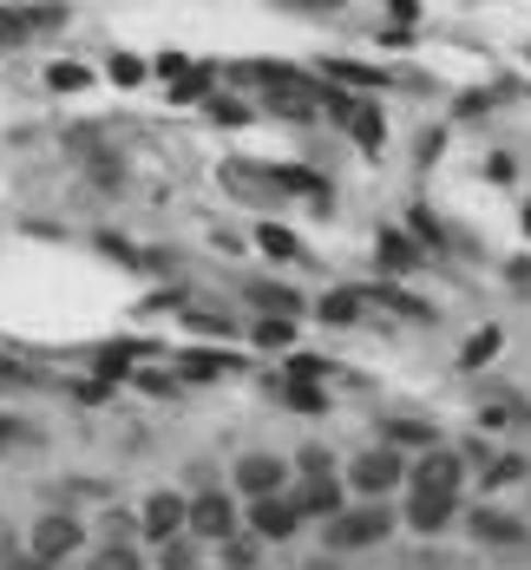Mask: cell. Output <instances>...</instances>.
Here are the masks:
<instances>
[{
    "mask_svg": "<svg viewBox=\"0 0 531 570\" xmlns=\"http://www.w3.org/2000/svg\"><path fill=\"white\" fill-rule=\"evenodd\" d=\"M20 33H26L20 13H0V46H20Z\"/></svg>",
    "mask_w": 531,
    "mask_h": 570,
    "instance_id": "obj_24",
    "label": "cell"
},
{
    "mask_svg": "<svg viewBox=\"0 0 531 570\" xmlns=\"http://www.w3.org/2000/svg\"><path fill=\"white\" fill-rule=\"evenodd\" d=\"M112 79H118V85H138V79H145V66H138V59H112Z\"/></svg>",
    "mask_w": 531,
    "mask_h": 570,
    "instance_id": "obj_22",
    "label": "cell"
},
{
    "mask_svg": "<svg viewBox=\"0 0 531 570\" xmlns=\"http://www.w3.org/2000/svg\"><path fill=\"white\" fill-rule=\"evenodd\" d=\"M381 263H388V269H414V263H420V249H407L401 236H381Z\"/></svg>",
    "mask_w": 531,
    "mask_h": 570,
    "instance_id": "obj_13",
    "label": "cell"
},
{
    "mask_svg": "<svg viewBox=\"0 0 531 570\" xmlns=\"http://www.w3.org/2000/svg\"><path fill=\"white\" fill-rule=\"evenodd\" d=\"M466 525H473L480 545H499V551H506V545H526V519H512V512H499V505H480Z\"/></svg>",
    "mask_w": 531,
    "mask_h": 570,
    "instance_id": "obj_10",
    "label": "cell"
},
{
    "mask_svg": "<svg viewBox=\"0 0 531 570\" xmlns=\"http://www.w3.org/2000/svg\"><path fill=\"white\" fill-rule=\"evenodd\" d=\"M256 243H263V256H276V263H289V256H296V236H289V230H276V223H263V230H256Z\"/></svg>",
    "mask_w": 531,
    "mask_h": 570,
    "instance_id": "obj_12",
    "label": "cell"
},
{
    "mask_svg": "<svg viewBox=\"0 0 531 570\" xmlns=\"http://www.w3.org/2000/svg\"><path fill=\"white\" fill-rule=\"evenodd\" d=\"M184 525H191L197 538H217V545H223V538L236 532V505H230L223 492H204V499L184 505Z\"/></svg>",
    "mask_w": 531,
    "mask_h": 570,
    "instance_id": "obj_5",
    "label": "cell"
},
{
    "mask_svg": "<svg viewBox=\"0 0 531 570\" xmlns=\"http://www.w3.org/2000/svg\"><path fill=\"white\" fill-rule=\"evenodd\" d=\"M184 505H191V499H177V492H151L145 512H138V532L158 538V545H171V538L184 532Z\"/></svg>",
    "mask_w": 531,
    "mask_h": 570,
    "instance_id": "obj_6",
    "label": "cell"
},
{
    "mask_svg": "<svg viewBox=\"0 0 531 570\" xmlns=\"http://www.w3.org/2000/svg\"><path fill=\"white\" fill-rule=\"evenodd\" d=\"M13 570H53V565H39V558H26V565H13Z\"/></svg>",
    "mask_w": 531,
    "mask_h": 570,
    "instance_id": "obj_27",
    "label": "cell"
},
{
    "mask_svg": "<svg viewBox=\"0 0 531 570\" xmlns=\"http://www.w3.org/2000/svg\"><path fill=\"white\" fill-rule=\"evenodd\" d=\"M493 486H512V479H526V460L519 453H506V460H493V473H486Z\"/></svg>",
    "mask_w": 531,
    "mask_h": 570,
    "instance_id": "obj_17",
    "label": "cell"
},
{
    "mask_svg": "<svg viewBox=\"0 0 531 570\" xmlns=\"http://www.w3.org/2000/svg\"><path fill=\"white\" fill-rule=\"evenodd\" d=\"M401 473H407V466H401V453L374 446V453H361V460L348 466V486H355V492H361V499L374 505L381 492H394V486H401Z\"/></svg>",
    "mask_w": 531,
    "mask_h": 570,
    "instance_id": "obj_4",
    "label": "cell"
},
{
    "mask_svg": "<svg viewBox=\"0 0 531 570\" xmlns=\"http://www.w3.org/2000/svg\"><path fill=\"white\" fill-rule=\"evenodd\" d=\"M388 433H394V440H407V446H427V440H434L427 427H388Z\"/></svg>",
    "mask_w": 531,
    "mask_h": 570,
    "instance_id": "obj_25",
    "label": "cell"
},
{
    "mask_svg": "<svg viewBox=\"0 0 531 570\" xmlns=\"http://www.w3.org/2000/svg\"><path fill=\"white\" fill-rule=\"evenodd\" d=\"M289 400H296L302 414H322V387H309V381H296V387H289Z\"/></svg>",
    "mask_w": 531,
    "mask_h": 570,
    "instance_id": "obj_20",
    "label": "cell"
},
{
    "mask_svg": "<svg viewBox=\"0 0 531 570\" xmlns=\"http://www.w3.org/2000/svg\"><path fill=\"white\" fill-rule=\"evenodd\" d=\"M236 492H250V499H276V492H282V460H269V453L236 460Z\"/></svg>",
    "mask_w": 531,
    "mask_h": 570,
    "instance_id": "obj_9",
    "label": "cell"
},
{
    "mask_svg": "<svg viewBox=\"0 0 531 570\" xmlns=\"http://www.w3.org/2000/svg\"><path fill=\"white\" fill-rule=\"evenodd\" d=\"M46 79H53V85H59V92H79V85H85V72H79V66H53V72H46Z\"/></svg>",
    "mask_w": 531,
    "mask_h": 570,
    "instance_id": "obj_21",
    "label": "cell"
},
{
    "mask_svg": "<svg viewBox=\"0 0 531 570\" xmlns=\"http://www.w3.org/2000/svg\"><path fill=\"white\" fill-rule=\"evenodd\" d=\"M72 551H79V519L53 512V519L33 525V558H39V565H59V558H72Z\"/></svg>",
    "mask_w": 531,
    "mask_h": 570,
    "instance_id": "obj_7",
    "label": "cell"
},
{
    "mask_svg": "<svg viewBox=\"0 0 531 570\" xmlns=\"http://www.w3.org/2000/svg\"><path fill=\"white\" fill-rule=\"evenodd\" d=\"M302 473H309V486H302V519H335L342 512V479L328 473V453H302Z\"/></svg>",
    "mask_w": 531,
    "mask_h": 570,
    "instance_id": "obj_3",
    "label": "cell"
},
{
    "mask_svg": "<svg viewBox=\"0 0 531 570\" xmlns=\"http://www.w3.org/2000/svg\"><path fill=\"white\" fill-rule=\"evenodd\" d=\"M204 85H210V72H184L171 98H177V105H191V98H204Z\"/></svg>",
    "mask_w": 531,
    "mask_h": 570,
    "instance_id": "obj_18",
    "label": "cell"
},
{
    "mask_svg": "<svg viewBox=\"0 0 531 570\" xmlns=\"http://www.w3.org/2000/svg\"><path fill=\"white\" fill-rule=\"evenodd\" d=\"M296 525H302V512H296L289 499H250V532H256V538L282 545V538H296Z\"/></svg>",
    "mask_w": 531,
    "mask_h": 570,
    "instance_id": "obj_8",
    "label": "cell"
},
{
    "mask_svg": "<svg viewBox=\"0 0 531 570\" xmlns=\"http://www.w3.org/2000/svg\"><path fill=\"white\" fill-rule=\"evenodd\" d=\"M460 479H466V466H460V453H447V446H427L420 460H414V473H407V525L414 532H447L453 519H460Z\"/></svg>",
    "mask_w": 531,
    "mask_h": 570,
    "instance_id": "obj_1",
    "label": "cell"
},
{
    "mask_svg": "<svg viewBox=\"0 0 531 570\" xmlns=\"http://www.w3.org/2000/svg\"><path fill=\"white\" fill-rule=\"evenodd\" d=\"M92 570H138V551H125V545H105V551H92Z\"/></svg>",
    "mask_w": 531,
    "mask_h": 570,
    "instance_id": "obj_15",
    "label": "cell"
},
{
    "mask_svg": "<svg viewBox=\"0 0 531 570\" xmlns=\"http://www.w3.org/2000/svg\"><path fill=\"white\" fill-rule=\"evenodd\" d=\"M394 532V519L381 512V505H361V512H335L328 519V545L335 551H361V545H381Z\"/></svg>",
    "mask_w": 531,
    "mask_h": 570,
    "instance_id": "obj_2",
    "label": "cell"
},
{
    "mask_svg": "<svg viewBox=\"0 0 531 570\" xmlns=\"http://www.w3.org/2000/svg\"><path fill=\"white\" fill-rule=\"evenodd\" d=\"M256 341H269V348H282V341H289V322H263V328H256Z\"/></svg>",
    "mask_w": 531,
    "mask_h": 570,
    "instance_id": "obj_23",
    "label": "cell"
},
{
    "mask_svg": "<svg viewBox=\"0 0 531 570\" xmlns=\"http://www.w3.org/2000/svg\"><path fill=\"white\" fill-rule=\"evenodd\" d=\"M184 374L204 381V374H223V354H184Z\"/></svg>",
    "mask_w": 531,
    "mask_h": 570,
    "instance_id": "obj_19",
    "label": "cell"
},
{
    "mask_svg": "<svg viewBox=\"0 0 531 570\" xmlns=\"http://www.w3.org/2000/svg\"><path fill=\"white\" fill-rule=\"evenodd\" d=\"M355 309H361V295H348V289H335V295L322 302V322H355Z\"/></svg>",
    "mask_w": 531,
    "mask_h": 570,
    "instance_id": "obj_14",
    "label": "cell"
},
{
    "mask_svg": "<svg viewBox=\"0 0 531 570\" xmlns=\"http://www.w3.org/2000/svg\"><path fill=\"white\" fill-rule=\"evenodd\" d=\"M499 348V328H486V335H473L466 341V368H486V354Z\"/></svg>",
    "mask_w": 531,
    "mask_h": 570,
    "instance_id": "obj_16",
    "label": "cell"
},
{
    "mask_svg": "<svg viewBox=\"0 0 531 570\" xmlns=\"http://www.w3.org/2000/svg\"><path fill=\"white\" fill-rule=\"evenodd\" d=\"M348 131H355V144H368V151H374V144L388 138V118H381V105H368V98H361V105L348 112Z\"/></svg>",
    "mask_w": 531,
    "mask_h": 570,
    "instance_id": "obj_11",
    "label": "cell"
},
{
    "mask_svg": "<svg viewBox=\"0 0 531 570\" xmlns=\"http://www.w3.org/2000/svg\"><path fill=\"white\" fill-rule=\"evenodd\" d=\"M164 570H191V551L184 545H164Z\"/></svg>",
    "mask_w": 531,
    "mask_h": 570,
    "instance_id": "obj_26",
    "label": "cell"
}]
</instances>
